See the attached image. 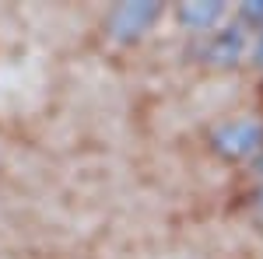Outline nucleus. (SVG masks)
<instances>
[{
	"label": "nucleus",
	"instance_id": "obj_1",
	"mask_svg": "<svg viewBox=\"0 0 263 259\" xmlns=\"http://www.w3.org/2000/svg\"><path fill=\"white\" fill-rule=\"evenodd\" d=\"M182 18L197 28H218L224 18H228V7H182Z\"/></svg>",
	"mask_w": 263,
	"mask_h": 259
}]
</instances>
